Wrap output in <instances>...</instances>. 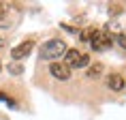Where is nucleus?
<instances>
[{
	"instance_id": "obj_11",
	"label": "nucleus",
	"mask_w": 126,
	"mask_h": 120,
	"mask_svg": "<svg viewBox=\"0 0 126 120\" xmlns=\"http://www.w3.org/2000/svg\"><path fill=\"white\" fill-rule=\"evenodd\" d=\"M4 13H7V9H4V4H0V20L4 17Z\"/></svg>"
},
{
	"instance_id": "obj_5",
	"label": "nucleus",
	"mask_w": 126,
	"mask_h": 120,
	"mask_svg": "<svg viewBox=\"0 0 126 120\" xmlns=\"http://www.w3.org/2000/svg\"><path fill=\"white\" fill-rule=\"evenodd\" d=\"M107 86L111 88V90H115V92H120V90H124V77L118 73H113L107 77Z\"/></svg>"
},
{
	"instance_id": "obj_12",
	"label": "nucleus",
	"mask_w": 126,
	"mask_h": 120,
	"mask_svg": "<svg viewBox=\"0 0 126 120\" xmlns=\"http://www.w3.org/2000/svg\"><path fill=\"white\" fill-rule=\"evenodd\" d=\"M0 45H2V41H0Z\"/></svg>"
},
{
	"instance_id": "obj_3",
	"label": "nucleus",
	"mask_w": 126,
	"mask_h": 120,
	"mask_svg": "<svg viewBox=\"0 0 126 120\" xmlns=\"http://www.w3.org/2000/svg\"><path fill=\"white\" fill-rule=\"evenodd\" d=\"M49 73L60 81H68L73 75H71V67H66L64 62H51L49 64Z\"/></svg>"
},
{
	"instance_id": "obj_2",
	"label": "nucleus",
	"mask_w": 126,
	"mask_h": 120,
	"mask_svg": "<svg viewBox=\"0 0 126 120\" xmlns=\"http://www.w3.org/2000/svg\"><path fill=\"white\" fill-rule=\"evenodd\" d=\"M111 34L107 32V30H92V34H90V45L94 47V49H105V47L111 45Z\"/></svg>"
},
{
	"instance_id": "obj_10",
	"label": "nucleus",
	"mask_w": 126,
	"mask_h": 120,
	"mask_svg": "<svg viewBox=\"0 0 126 120\" xmlns=\"http://www.w3.org/2000/svg\"><path fill=\"white\" fill-rule=\"evenodd\" d=\"M118 43H120V47H124V49H126V32H120L118 34Z\"/></svg>"
},
{
	"instance_id": "obj_7",
	"label": "nucleus",
	"mask_w": 126,
	"mask_h": 120,
	"mask_svg": "<svg viewBox=\"0 0 126 120\" xmlns=\"http://www.w3.org/2000/svg\"><path fill=\"white\" fill-rule=\"evenodd\" d=\"M103 71H105V67L100 64V62H94L92 67L88 69V73H86V77H90V80H98L100 75H103Z\"/></svg>"
},
{
	"instance_id": "obj_9",
	"label": "nucleus",
	"mask_w": 126,
	"mask_h": 120,
	"mask_svg": "<svg viewBox=\"0 0 126 120\" xmlns=\"http://www.w3.org/2000/svg\"><path fill=\"white\" fill-rule=\"evenodd\" d=\"M88 64H90V56H86V54H81L79 62H77L75 67H88Z\"/></svg>"
},
{
	"instance_id": "obj_1",
	"label": "nucleus",
	"mask_w": 126,
	"mask_h": 120,
	"mask_svg": "<svg viewBox=\"0 0 126 120\" xmlns=\"http://www.w3.org/2000/svg\"><path fill=\"white\" fill-rule=\"evenodd\" d=\"M41 58L43 60H58L60 56L66 54V43L62 39H49L47 43L41 45Z\"/></svg>"
},
{
	"instance_id": "obj_8",
	"label": "nucleus",
	"mask_w": 126,
	"mask_h": 120,
	"mask_svg": "<svg viewBox=\"0 0 126 120\" xmlns=\"http://www.w3.org/2000/svg\"><path fill=\"white\" fill-rule=\"evenodd\" d=\"M9 73H13V75H21V73H24V67H21L19 62H11V64H9Z\"/></svg>"
},
{
	"instance_id": "obj_4",
	"label": "nucleus",
	"mask_w": 126,
	"mask_h": 120,
	"mask_svg": "<svg viewBox=\"0 0 126 120\" xmlns=\"http://www.w3.org/2000/svg\"><path fill=\"white\" fill-rule=\"evenodd\" d=\"M32 49H34L32 41H24V43H19V45H15L13 49H11V58H13L15 62H19V60H24L26 56H30Z\"/></svg>"
},
{
	"instance_id": "obj_6",
	"label": "nucleus",
	"mask_w": 126,
	"mask_h": 120,
	"mask_svg": "<svg viewBox=\"0 0 126 120\" xmlns=\"http://www.w3.org/2000/svg\"><path fill=\"white\" fill-rule=\"evenodd\" d=\"M79 58H81V52L79 49H66V54H64V64L66 67H75L77 62H79Z\"/></svg>"
}]
</instances>
